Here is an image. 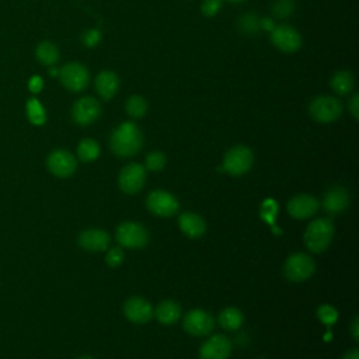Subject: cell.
I'll use <instances>...</instances> for the list:
<instances>
[{"label":"cell","instance_id":"1","mask_svg":"<svg viewBox=\"0 0 359 359\" xmlns=\"http://www.w3.org/2000/svg\"><path fill=\"white\" fill-rule=\"evenodd\" d=\"M143 145L141 129L134 122H124L114 129L110 139V148L120 157H131L136 155Z\"/></svg>","mask_w":359,"mask_h":359},{"label":"cell","instance_id":"2","mask_svg":"<svg viewBox=\"0 0 359 359\" xmlns=\"http://www.w3.org/2000/svg\"><path fill=\"white\" fill-rule=\"evenodd\" d=\"M334 237V223L331 219L320 218L313 220L304 232L306 247L316 254L323 253L328 248Z\"/></svg>","mask_w":359,"mask_h":359},{"label":"cell","instance_id":"3","mask_svg":"<svg viewBox=\"0 0 359 359\" xmlns=\"http://www.w3.org/2000/svg\"><path fill=\"white\" fill-rule=\"evenodd\" d=\"M309 113L314 121L320 124H330L341 117L342 104L335 97L318 96L311 100L309 106Z\"/></svg>","mask_w":359,"mask_h":359},{"label":"cell","instance_id":"4","mask_svg":"<svg viewBox=\"0 0 359 359\" xmlns=\"http://www.w3.org/2000/svg\"><path fill=\"white\" fill-rule=\"evenodd\" d=\"M254 162L253 152L246 146L232 148L223 157V170L230 176H243L246 174Z\"/></svg>","mask_w":359,"mask_h":359},{"label":"cell","instance_id":"5","mask_svg":"<svg viewBox=\"0 0 359 359\" xmlns=\"http://www.w3.org/2000/svg\"><path fill=\"white\" fill-rule=\"evenodd\" d=\"M283 271H285V275L289 281L303 282L314 274L316 264L311 260V257H309L307 254L296 253L286 260Z\"/></svg>","mask_w":359,"mask_h":359},{"label":"cell","instance_id":"6","mask_svg":"<svg viewBox=\"0 0 359 359\" xmlns=\"http://www.w3.org/2000/svg\"><path fill=\"white\" fill-rule=\"evenodd\" d=\"M59 79L62 85L73 93L83 92L90 82V73L87 68L82 64L72 62L65 65L59 72Z\"/></svg>","mask_w":359,"mask_h":359},{"label":"cell","instance_id":"7","mask_svg":"<svg viewBox=\"0 0 359 359\" xmlns=\"http://www.w3.org/2000/svg\"><path fill=\"white\" fill-rule=\"evenodd\" d=\"M117 241L127 248H142L149 241L146 229L135 222L121 223L117 229Z\"/></svg>","mask_w":359,"mask_h":359},{"label":"cell","instance_id":"8","mask_svg":"<svg viewBox=\"0 0 359 359\" xmlns=\"http://www.w3.org/2000/svg\"><path fill=\"white\" fill-rule=\"evenodd\" d=\"M271 43L275 48L282 52L293 54L302 47V37L296 29L292 26L281 24L275 27L271 33Z\"/></svg>","mask_w":359,"mask_h":359},{"label":"cell","instance_id":"9","mask_svg":"<svg viewBox=\"0 0 359 359\" xmlns=\"http://www.w3.org/2000/svg\"><path fill=\"white\" fill-rule=\"evenodd\" d=\"M146 206L148 209L156 215V216H162V218H169L177 213L178 211V201L177 198L167 192V191H153L149 194L148 199H146Z\"/></svg>","mask_w":359,"mask_h":359},{"label":"cell","instance_id":"10","mask_svg":"<svg viewBox=\"0 0 359 359\" xmlns=\"http://www.w3.org/2000/svg\"><path fill=\"white\" fill-rule=\"evenodd\" d=\"M183 325L188 334L195 337H202V335H208L213 330L215 320L209 313L201 309H194L185 314L183 320Z\"/></svg>","mask_w":359,"mask_h":359},{"label":"cell","instance_id":"11","mask_svg":"<svg viewBox=\"0 0 359 359\" xmlns=\"http://www.w3.org/2000/svg\"><path fill=\"white\" fill-rule=\"evenodd\" d=\"M100 115H101V106L94 97H90V96L82 97L80 100H78L72 108L73 121L82 127L93 124L94 121L99 120Z\"/></svg>","mask_w":359,"mask_h":359},{"label":"cell","instance_id":"12","mask_svg":"<svg viewBox=\"0 0 359 359\" xmlns=\"http://www.w3.org/2000/svg\"><path fill=\"white\" fill-rule=\"evenodd\" d=\"M146 181V170L138 163L125 166L120 173V188L125 194H136L143 188Z\"/></svg>","mask_w":359,"mask_h":359},{"label":"cell","instance_id":"13","mask_svg":"<svg viewBox=\"0 0 359 359\" xmlns=\"http://www.w3.org/2000/svg\"><path fill=\"white\" fill-rule=\"evenodd\" d=\"M47 166L50 169V171L61 178H66L71 177L78 167V162L75 159V156L72 153H69L68 150H54L47 160Z\"/></svg>","mask_w":359,"mask_h":359},{"label":"cell","instance_id":"14","mask_svg":"<svg viewBox=\"0 0 359 359\" xmlns=\"http://www.w3.org/2000/svg\"><path fill=\"white\" fill-rule=\"evenodd\" d=\"M124 314L132 323L145 324L152 320L155 311L150 303L146 302L143 297L134 296L124 303Z\"/></svg>","mask_w":359,"mask_h":359},{"label":"cell","instance_id":"15","mask_svg":"<svg viewBox=\"0 0 359 359\" xmlns=\"http://www.w3.org/2000/svg\"><path fill=\"white\" fill-rule=\"evenodd\" d=\"M232 352V344L227 337L218 334L211 337L199 349V359H227Z\"/></svg>","mask_w":359,"mask_h":359},{"label":"cell","instance_id":"16","mask_svg":"<svg viewBox=\"0 0 359 359\" xmlns=\"http://www.w3.org/2000/svg\"><path fill=\"white\" fill-rule=\"evenodd\" d=\"M318 209V202L309 194H300L288 202V212L295 219L311 218Z\"/></svg>","mask_w":359,"mask_h":359},{"label":"cell","instance_id":"17","mask_svg":"<svg viewBox=\"0 0 359 359\" xmlns=\"http://www.w3.org/2000/svg\"><path fill=\"white\" fill-rule=\"evenodd\" d=\"M349 205V194L342 187H332L323 198L321 206L328 215H338Z\"/></svg>","mask_w":359,"mask_h":359},{"label":"cell","instance_id":"18","mask_svg":"<svg viewBox=\"0 0 359 359\" xmlns=\"http://www.w3.org/2000/svg\"><path fill=\"white\" fill-rule=\"evenodd\" d=\"M79 244L87 251H106L110 246V234L101 229H87L79 236Z\"/></svg>","mask_w":359,"mask_h":359},{"label":"cell","instance_id":"19","mask_svg":"<svg viewBox=\"0 0 359 359\" xmlns=\"http://www.w3.org/2000/svg\"><path fill=\"white\" fill-rule=\"evenodd\" d=\"M178 226L181 232L188 236L190 239H199L206 232V223L205 220L192 212H185L178 219Z\"/></svg>","mask_w":359,"mask_h":359},{"label":"cell","instance_id":"20","mask_svg":"<svg viewBox=\"0 0 359 359\" xmlns=\"http://www.w3.org/2000/svg\"><path fill=\"white\" fill-rule=\"evenodd\" d=\"M120 89V79L111 71H104L96 78V90L101 99L110 100L113 99Z\"/></svg>","mask_w":359,"mask_h":359},{"label":"cell","instance_id":"21","mask_svg":"<svg viewBox=\"0 0 359 359\" xmlns=\"http://www.w3.org/2000/svg\"><path fill=\"white\" fill-rule=\"evenodd\" d=\"M157 320L162 323V324H166V325H171L174 323H177V320L180 318V314H181V307L178 303L173 302V300H163L156 311H155Z\"/></svg>","mask_w":359,"mask_h":359},{"label":"cell","instance_id":"22","mask_svg":"<svg viewBox=\"0 0 359 359\" xmlns=\"http://www.w3.org/2000/svg\"><path fill=\"white\" fill-rule=\"evenodd\" d=\"M353 86H355V78L348 71H339L331 79L332 90L341 96L351 93L353 90Z\"/></svg>","mask_w":359,"mask_h":359},{"label":"cell","instance_id":"23","mask_svg":"<svg viewBox=\"0 0 359 359\" xmlns=\"http://www.w3.org/2000/svg\"><path fill=\"white\" fill-rule=\"evenodd\" d=\"M219 324L227 331H236L243 324V313L236 307H227L220 313Z\"/></svg>","mask_w":359,"mask_h":359},{"label":"cell","instance_id":"24","mask_svg":"<svg viewBox=\"0 0 359 359\" xmlns=\"http://www.w3.org/2000/svg\"><path fill=\"white\" fill-rule=\"evenodd\" d=\"M36 57L43 65L52 66L59 61V51L55 44H52L50 41H44L37 47Z\"/></svg>","mask_w":359,"mask_h":359},{"label":"cell","instance_id":"25","mask_svg":"<svg viewBox=\"0 0 359 359\" xmlns=\"http://www.w3.org/2000/svg\"><path fill=\"white\" fill-rule=\"evenodd\" d=\"M79 159L85 163L93 162L100 155V146L94 139H83L78 146Z\"/></svg>","mask_w":359,"mask_h":359},{"label":"cell","instance_id":"26","mask_svg":"<svg viewBox=\"0 0 359 359\" xmlns=\"http://www.w3.org/2000/svg\"><path fill=\"white\" fill-rule=\"evenodd\" d=\"M125 110L132 118H142L148 113V103L142 96H131L127 100Z\"/></svg>","mask_w":359,"mask_h":359},{"label":"cell","instance_id":"27","mask_svg":"<svg viewBox=\"0 0 359 359\" xmlns=\"http://www.w3.org/2000/svg\"><path fill=\"white\" fill-rule=\"evenodd\" d=\"M27 115L29 120L34 124V125H43L47 121V114L44 107L40 104L38 100L31 99L27 103Z\"/></svg>","mask_w":359,"mask_h":359},{"label":"cell","instance_id":"28","mask_svg":"<svg viewBox=\"0 0 359 359\" xmlns=\"http://www.w3.org/2000/svg\"><path fill=\"white\" fill-rule=\"evenodd\" d=\"M166 155L162 153V152H150L148 156H146V169L150 170V171H160L164 169L166 166Z\"/></svg>","mask_w":359,"mask_h":359},{"label":"cell","instance_id":"29","mask_svg":"<svg viewBox=\"0 0 359 359\" xmlns=\"http://www.w3.org/2000/svg\"><path fill=\"white\" fill-rule=\"evenodd\" d=\"M317 316L323 324H325L328 328L338 320L337 310L330 304H323L317 309Z\"/></svg>","mask_w":359,"mask_h":359},{"label":"cell","instance_id":"30","mask_svg":"<svg viewBox=\"0 0 359 359\" xmlns=\"http://www.w3.org/2000/svg\"><path fill=\"white\" fill-rule=\"evenodd\" d=\"M293 13V2L292 0H278L274 5V15L276 17H288Z\"/></svg>","mask_w":359,"mask_h":359},{"label":"cell","instance_id":"31","mask_svg":"<svg viewBox=\"0 0 359 359\" xmlns=\"http://www.w3.org/2000/svg\"><path fill=\"white\" fill-rule=\"evenodd\" d=\"M223 5V0H205L201 6V12L206 17H213L216 16Z\"/></svg>","mask_w":359,"mask_h":359},{"label":"cell","instance_id":"32","mask_svg":"<svg viewBox=\"0 0 359 359\" xmlns=\"http://www.w3.org/2000/svg\"><path fill=\"white\" fill-rule=\"evenodd\" d=\"M106 260H107L108 267L115 268V267L122 264V261H124V251L121 248H118V247L110 248L108 253H107V258Z\"/></svg>","mask_w":359,"mask_h":359},{"label":"cell","instance_id":"33","mask_svg":"<svg viewBox=\"0 0 359 359\" xmlns=\"http://www.w3.org/2000/svg\"><path fill=\"white\" fill-rule=\"evenodd\" d=\"M348 110L355 120H359V96L353 94L348 101Z\"/></svg>","mask_w":359,"mask_h":359},{"label":"cell","instance_id":"34","mask_svg":"<svg viewBox=\"0 0 359 359\" xmlns=\"http://www.w3.org/2000/svg\"><path fill=\"white\" fill-rule=\"evenodd\" d=\"M43 86H44V82L40 76H33L29 83V87L33 93H40L43 90Z\"/></svg>","mask_w":359,"mask_h":359},{"label":"cell","instance_id":"35","mask_svg":"<svg viewBox=\"0 0 359 359\" xmlns=\"http://www.w3.org/2000/svg\"><path fill=\"white\" fill-rule=\"evenodd\" d=\"M99 40H100V36H99V33L97 31H87L86 34H85V43H86V45H89V47H94L97 43H99Z\"/></svg>","mask_w":359,"mask_h":359},{"label":"cell","instance_id":"36","mask_svg":"<svg viewBox=\"0 0 359 359\" xmlns=\"http://www.w3.org/2000/svg\"><path fill=\"white\" fill-rule=\"evenodd\" d=\"M351 334L355 341H359V318L355 317L351 324Z\"/></svg>","mask_w":359,"mask_h":359},{"label":"cell","instance_id":"37","mask_svg":"<svg viewBox=\"0 0 359 359\" xmlns=\"http://www.w3.org/2000/svg\"><path fill=\"white\" fill-rule=\"evenodd\" d=\"M342 359H359V351L358 349H352V351L346 352Z\"/></svg>","mask_w":359,"mask_h":359},{"label":"cell","instance_id":"38","mask_svg":"<svg viewBox=\"0 0 359 359\" xmlns=\"http://www.w3.org/2000/svg\"><path fill=\"white\" fill-rule=\"evenodd\" d=\"M227 2H232V3H240V2H243V0H227Z\"/></svg>","mask_w":359,"mask_h":359},{"label":"cell","instance_id":"39","mask_svg":"<svg viewBox=\"0 0 359 359\" xmlns=\"http://www.w3.org/2000/svg\"><path fill=\"white\" fill-rule=\"evenodd\" d=\"M79 359H92V358H89V356H82V358H79Z\"/></svg>","mask_w":359,"mask_h":359}]
</instances>
